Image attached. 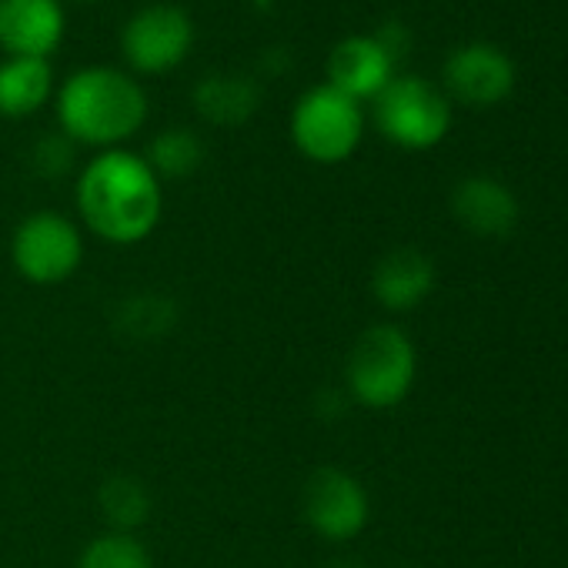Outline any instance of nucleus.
I'll use <instances>...</instances> for the list:
<instances>
[{"label": "nucleus", "instance_id": "nucleus-3", "mask_svg": "<svg viewBox=\"0 0 568 568\" xmlns=\"http://www.w3.org/2000/svg\"><path fill=\"white\" fill-rule=\"evenodd\" d=\"M418 378V352L405 328L372 325L365 328L345 358V392L368 412L398 408Z\"/></svg>", "mask_w": 568, "mask_h": 568}, {"label": "nucleus", "instance_id": "nucleus-17", "mask_svg": "<svg viewBox=\"0 0 568 568\" xmlns=\"http://www.w3.org/2000/svg\"><path fill=\"white\" fill-rule=\"evenodd\" d=\"M98 508L111 531H138L151 518V491L138 475H111L98 488Z\"/></svg>", "mask_w": 568, "mask_h": 568}, {"label": "nucleus", "instance_id": "nucleus-22", "mask_svg": "<svg viewBox=\"0 0 568 568\" xmlns=\"http://www.w3.org/2000/svg\"><path fill=\"white\" fill-rule=\"evenodd\" d=\"M328 568H365L362 561H352V558H342V561H332Z\"/></svg>", "mask_w": 568, "mask_h": 568}, {"label": "nucleus", "instance_id": "nucleus-15", "mask_svg": "<svg viewBox=\"0 0 568 568\" xmlns=\"http://www.w3.org/2000/svg\"><path fill=\"white\" fill-rule=\"evenodd\" d=\"M54 94V71L44 58H8L0 64V114L28 118Z\"/></svg>", "mask_w": 568, "mask_h": 568}, {"label": "nucleus", "instance_id": "nucleus-1", "mask_svg": "<svg viewBox=\"0 0 568 568\" xmlns=\"http://www.w3.org/2000/svg\"><path fill=\"white\" fill-rule=\"evenodd\" d=\"M164 181L144 154L128 148L98 151L78 174L74 201L84 227L118 247L148 241L164 217Z\"/></svg>", "mask_w": 568, "mask_h": 568}, {"label": "nucleus", "instance_id": "nucleus-20", "mask_svg": "<svg viewBox=\"0 0 568 568\" xmlns=\"http://www.w3.org/2000/svg\"><path fill=\"white\" fill-rule=\"evenodd\" d=\"M31 168L48 181L68 178L78 168V144L64 131H48L31 148Z\"/></svg>", "mask_w": 568, "mask_h": 568}, {"label": "nucleus", "instance_id": "nucleus-13", "mask_svg": "<svg viewBox=\"0 0 568 568\" xmlns=\"http://www.w3.org/2000/svg\"><path fill=\"white\" fill-rule=\"evenodd\" d=\"M395 78V64L372 34H352L328 54V81L352 101H375Z\"/></svg>", "mask_w": 568, "mask_h": 568}, {"label": "nucleus", "instance_id": "nucleus-5", "mask_svg": "<svg viewBox=\"0 0 568 568\" xmlns=\"http://www.w3.org/2000/svg\"><path fill=\"white\" fill-rule=\"evenodd\" d=\"M84 251L81 224L61 211L28 214L11 237L14 271L38 288H54V284L71 281L84 264Z\"/></svg>", "mask_w": 568, "mask_h": 568}, {"label": "nucleus", "instance_id": "nucleus-21", "mask_svg": "<svg viewBox=\"0 0 568 568\" xmlns=\"http://www.w3.org/2000/svg\"><path fill=\"white\" fill-rule=\"evenodd\" d=\"M372 38L378 41V48L388 54V61H392L395 68L412 54V31H408L402 21H395V18H392V21H385Z\"/></svg>", "mask_w": 568, "mask_h": 568}, {"label": "nucleus", "instance_id": "nucleus-4", "mask_svg": "<svg viewBox=\"0 0 568 568\" xmlns=\"http://www.w3.org/2000/svg\"><path fill=\"white\" fill-rule=\"evenodd\" d=\"M295 148L315 164H342L348 161L365 138V111L348 94L332 84L308 88L292 108L288 121Z\"/></svg>", "mask_w": 568, "mask_h": 568}, {"label": "nucleus", "instance_id": "nucleus-19", "mask_svg": "<svg viewBox=\"0 0 568 568\" xmlns=\"http://www.w3.org/2000/svg\"><path fill=\"white\" fill-rule=\"evenodd\" d=\"M78 568H154V558L134 531L108 528L81 548Z\"/></svg>", "mask_w": 568, "mask_h": 568}, {"label": "nucleus", "instance_id": "nucleus-18", "mask_svg": "<svg viewBox=\"0 0 568 568\" xmlns=\"http://www.w3.org/2000/svg\"><path fill=\"white\" fill-rule=\"evenodd\" d=\"M144 161L151 164V171L161 181H181V178H191L201 168L204 144L187 128H168V131L154 134V141L148 144Z\"/></svg>", "mask_w": 568, "mask_h": 568}, {"label": "nucleus", "instance_id": "nucleus-10", "mask_svg": "<svg viewBox=\"0 0 568 568\" xmlns=\"http://www.w3.org/2000/svg\"><path fill=\"white\" fill-rule=\"evenodd\" d=\"M435 284H438L435 261L422 247H412V244L385 251L372 271V295L392 315L422 308L432 298Z\"/></svg>", "mask_w": 568, "mask_h": 568}, {"label": "nucleus", "instance_id": "nucleus-8", "mask_svg": "<svg viewBox=\"0 0 568 568\" xmlns=\"http://www.w3.org/2000/svg\"><path fill=\"white\" fill-rule=\"evenodd\" d=\"M194 48V24L178 4H148L134 11L121 31L124 61L138 74H168Z\"/></svg>", "mask_w": 568, "mask_h": 568}, {"label": "nucleus", "instance_id": "nucleus-16", "mask_svg": "<svg viewBox=\"0 0 568 568\" xmlns=\"http://www.w3.org/2000/svg\"><path fill=\"white\" fill-rule=\"evenodd\" d=\"M114 332L131 342H154L174 332L178 325V302L164 292H134L114 305Z\"/></svg>", "mask_w": 568, "mask_h": 568}, {"label": "nucleus", "instance_id": "nucleus-14", "mask_svg": "<svg viewBox=\"0 0 568 568\" xmlns=\"http://www.w3.org/2000/svg\"><path fill=\"white\" fill-rule=\"evenodd\" d=\"M191 104L197 118L217 128H241L254 118L261 104V88L251 74H227V71H211L204 74L194 91Z\"/></svg>", "mask_w": 568, "mask_h": 568}, {"label": "nucleus", "instance_id": "nucleus-2", "mask_svg": "<svg viewBox=\"0 0 568 568\" xmlns=\"http://www.w3.org/2000/svg\"><path fill=\"white\" fill-rule=\"evenodd\" d=\"M61 131L84 148H121L148 121L144 88L118 68H81L58 91Z\"/></svg>", "mask_w": 568, "mask_h": 568}, {"label": "nucleus", "instance_id": "nucleus-12", "mask_svg": "<svg viewBox=\"0 0 568 568\" xmlns=\"http://www.w3.org/2000/svg\"><path fill=\"white\" fill-rule=\"evenodd\" d=\"M61 0H0V48L11 58H44L64 41Z\"/></svg>", "mask_w": 568, "mask_h": 568}, {"label": "nucleus", "instance_id": "nucleus-6", "mask_svg": "<svg viewBox=\"0 0 568 568\" xmlns=\"http://www.w3.org/2000/svg\"><path fill=\"white\" fill-rule=\"evenodd\" d=\"M375 124L395 148L428 151L452 131V101L425 78H392L375 98Z\"/></svg>", "mask_w": 568, "mask_h": 568}, {"label": "nucleus", "instance_id": "nucleus-9", "mask_svg": "<svg viewBox=\"0 0 568 568\" xmlns=\"http://www.w3.org/2000/svg\"><path fill=\"white\" fill-rule=\"evenodd\" d=\"M445 88L468 108H495L515 91V64L495 44L471 41L448 54Z\"/></svg>", "mask_w": 568, "mask_h": 568}, {"label": "nucleus", "instance_id": "nucleus-11", "mask_svg": "<svg viewBox=\"0 0 568 568\" xmlns=\"http://www.w3.org/2000/svg\"><path fill=\"white\" fill-rule=\"evenodd\" d=\"M455 221L478 237H508L521 221L515 191L491 174H468L452 187Z\"/></svg>", "mask_w": 568, "mask_h": 568}, {"label": "nucleus", "instance_id": "nucleus-7", "mask_svg": "<svg viewBox=\"0 0 568 568\" xmlns=\"http://www.w3.org/2000/svg\"><path fill=\"white\" fill-rule=\"evenodd\" d=\"M298 505H302L305 525L318 538L335 541V545L358 538L372 521L368 488L362 485L358 475H352V471H345L338 465L315 468L302 485Z\"/></svg>", "mask_w": 568, "mask_h": 568}]
</instances>
